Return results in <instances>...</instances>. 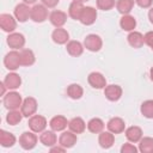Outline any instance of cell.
I'll use <instances>...</instances> for the list:
<instances>
[{"label": "cell", "mask_w": 153, "mask_h": 153, "mask_svg": "<svg viewBox=\"0 0 153 153\" xmlns=\"http://www.w3.org/2000/svg\"><path fill=\"white\" fill-rule=\"evenodd\" d=\"M2 103H4V106L7 110H18L22 106L23 99H22V96L18 92H16V91H8L4 96Z\"/></svg>", "instance_id": "cell-1"}, {"label": "cell", "mask_w": 153, "mask_h": 153, "mask_svg": "<svg viewBox=\"0 0 153 153\" xmlns=\"http://www.w3.org/2000/svg\"><path fill=\"white\" fill-rule=\"evenodd\" d=\"M4 65L8 71H17L20 66H22V61H20V53L17 50H11L8 51L5 57H4Z\"/></svg>", "instance_id": "cell-2"}, {"label": "cell", "mask_w": 153, "mask_h": 153, "mask_svg": "<svg viewBox=\"0 0 153 153\" xmlns=\"http://www.w3.org/2000/svg\"><path fill=\"white\" fill-rule=\"evenodd\" d=\"M48 7H45L43 4H36L31 8L30 19L35 23H43L48 19Z\"/></svg>", "instance_id": "cell-3"}, {"label": "cell", "mask_w": 153, "mask_h": 153, "mask_svg": "<svg viewBox=\"0 0 153 153\" xmlns=\"http://www.w3.org/2000/svg\"><path fill=\"white\" fill-rule=\"evenodd\" d=\"M47 118L42 115H32L31 117H29V122L27 126L30 128V130L35 131V133H42L47 128Z\"/></svg>", "instance_id": "cell-4"}, {"label": "cell", "mask_w": 153, "mask_h": 153, "mask_svg": "<svg viewBox=\"0 0 153 153\" xmlns=\"http://www.w3.org/2000/svg\"><path fill=\"white\" fill-rule=\"evenodd\" d=\"M37 136L35 134V131H24L20 136H19V145L23 149L30 151L33 149L37 145Z\"/></svg>", "instance_id": "cell-5"}, {"label": "cell", "mask_w": 153, "mask_h": 153, "mask_svg": "<svg viewBox=\"0 0 153 153\" xmlns=\"http://www.w3.org/2000/svg\"><path fill=\"white\" fill-rule=\"evenodd\" d=\"M84 47L87 50L92 51V53H97V51H99L102 49L103 41H102L100 36H98L96 33H90L84 39Z\"/></svg>", "instance_id": "cell-6"}, {"label": "cell", "mask_w": 153, "mask_h": 153, "mask_svg": "<svg viewBox=\"0 0 153 153\" xmlns=\"http://www.w3.org/2000/svg\"><path fill=\"white\" fill-rule=\"evenodd\" d=\"M37 108H38L37 100L33 97H26L25 99H23V103H22V106H20V111H22L24 117L29 118V117H31L32 115L36 114Z\"/></svg>", "instance_id": "cell-7"}, {"label": "cell", "mask_w": 153, "mask_h": 153, "mask_svg": "<svg viewBox=\"0 0 153 153\" xmlns=\"http://www.w3.org/2000/svg\"><path fill=\"white\" fill-rule=\"evenodd\" d=\"M30 14H31V8L25 2L18 4L14 7L13 16L16 17L17 22H19V23H25L26 20H29L30 19Z\"/></svg>", "instance_id": "cell-8"}, {"label": "cell", "mask_w": 153, "mask_h": 153, "mask_svg": "<svg viewBox=\"0 0 153 153\" xmlns=\"http://www.w3.org/2000/svg\"><path fill=\"white\" fill-rule=\"evenodd\" d=\"M97 19V10L91 7V6H84L82 8V12L80 14V18H79V22L82 24V25H92Z\"/></svg>", "instance_id": "cell-9"}, {"label": "cell", "mask_w": 153, "mask_h": 153, "mask_svg": "<svg viewBox=\"0 0 153 153\" xmlns=\"http://www.w3.org/2000/svg\"><path fill=\"white\" fill-rule=\"evenodd\" d=\"M0 26L2 29V31L5 32H14L16 27H17V19L14 16L8 14V13H2L0 16Z\"/></svg>", "instance_id": "cell-10"}, {"label": "cell", "mask_w": 153, "mask_h": 153, "mask_svg": "<svg viewBox=\"0 0 153 153\" xmlns=\"http://www.w3.org/2000/svg\"><path fill=\"white\" fill-rule=\"evenodd\" d=\"M6 42L11 49L18 50V49H23V47L25 45V37L20 32H11L7 36Z\"/></svg>", "instance_id": "cell-11"}, {"label": "cell", "mask_w": 153, "mask_h": 153, "mask_svg": "<svg viewBox=\"0 0 153 153\" xmlns=\"http://www.w3.org/2000/svg\"><path fill=\"white\" fill-rule=\"evenodd\" d=\"M87 81H88V84H90L91 87L97 88V90H102V88H104L106 86V79L99 72H92V73H90L88 76H87Z\"/></svg>", "instance_id": "cell-12"}, {"label": "cell", "mask_w": 153, "mask_h": 153, "mask_svg": "<svg viewBox=\"0 0 153 153\" xmlns=\"http://www.w3.org/2000/svg\"><path fill=\"white\" fill-rule=\"evenodd\" d=\"M104 96L110 102H117L122 97V87L120 85H106L104 87Z\"/></svg>", "instance_id": "cell-13"}, {"label": "cell", "mask_w": 153, "mask_h": 153, "mask_svg": "<svg viewBox=\"0 0 153 153\" xmlns=\"http://www.w3.org/2000/svg\"><path fill=\"white\" fill-rule=\"evenodd\" d=\"M76 134H74L73 131L68 130V131H62L60 137H59V145H61L62 147H65L66 149L68 148H72L75 143H76Z\"/></svg>", "instance_id": "cell-14"}, {"label": "cell", "mask_w": 153, "mask_h": 153, "mask_svg": "<svg viewBox=\"0 0 153 153\" xmlns=\"http://www.w3.org/2000/svg\"><path fill=\"white\" fill-rule=\"evenodd\" d=\"M108 130L112 134H121L126 130V123L121 117H112L106 123Z\"/></svg>", "instance_id": "cell-15"}, {"label": "cell", "mask_w": 153, "mask_h": 153, "mask_svg": "<svg viewBox=\"0 0 153 153\" xmlns=\"http://www.w3.org/2000/svg\"><path fill=\"white\" fill-rule=\"evenodd\" d=\"M4 84L6 85V87H7L8 91H10V90H11V91H14V90H17V88L20 87V85H22V78H20L19 74L12 72V73H8V74L5 76Z\"/></svg>", "instance_id": "cell-16"}, {"label": "cell", "mask_w": 153, "mask_h": 153, "mask_svg": "<svg viewBox=\"0 0 153 153\" xmlns=\"http://www.w3.org/2000/svg\"><path fill=\"white\" fill-rule=\"evenodd\" d=\"M49 20L55 27H62L67 22V13L63 11L55 10L49 14Z\"/></svg>", "instance_id": "cell-17"}, {"label": "cell", "mask_w": 153, "mask_h": 153, "mask_svg": "<svg viewBox=\"0 0 153 153\" xmlns=\"http://www.w3.org/2000/svg\"><path fill=\"white\" fill-rule=\"evenodd\" d=\"M51 39L56 44H67L69 41V33L63 27H56L51 33Z\"/></svg>", "instance_id": "cell-18"}, {"label": "cell", "mask_w": 153, "mask_h": 153, "mask_svg": "<svg viewBox=\"0 0 153 153\" xmlns=\"http://www.w3.org/2000/svg\"><path fill=\"white\" fill-rule=\"evenodd\" d=\"M68 122L67 118L62 115H57V116H54L50 121H49V126L51 128V130L54 131H63L67 126H68Z\"/></svg>", "instance_id": "cell-19"}, {"label": "cell", "mask_w": 153, "mask_h": 153, "mask_svg": "<svg viewBox=\"0 0 153 153\" xmlns=\"http://www.w3.org/2000/svg\"><path fill=\"white\" fill-rule=\"evenodd\" d=\"M124 134H126V137H127V140L129 142L136 143L142 137V129L140 127H137V126H131V127L126 128Z\"/></svg>", "instance_id": "cell-20"}, {"label": "cell", "mask_w": 153, "mask_h": 153, "mask_svg": "<svg viewBox=\"0 0 153 153\" xmlns=\"http://www.w3.org/2000/svg\"><path fill=\"white\" fill-rule=\"evenodd\" d=\"M56 131L54 130H44L39 135V141L43 146L45 147H53L56 145L57 142V137H56Z\"/></svg>", "instance_id": "cell-21"}, {"label": "cell", "mask_w": 153, "mask_h": 153, "mask_svg": "<svg viewBox=\"0 0 153 153\" xmlns=\"http://www.w3.org/2000/svg\"><path fill=\"white\" fill-rule=\"evenodd\" d=\"M87 124L85 123V121L81 117H74L68 122V128L71 131H73L74 134H82L86 129Z\"/></svg>", "instance_id": "cell-22"}, {"label": "cell", "mask_w": 153, "mask_h": 153, "mask_svg": "<svg viewBox=\"0 0 153 153\" xmlns=\"http://www.w3.org/2000/svg\"><path fill=\"white\" fill-rule=\"evenodd\" d=\"M115 142V136L111 131H100L99 133V136H98V143L102 148L104 149H108L110 147H112Z\"/></svg>", "instance_id": "cell-23"}, {"label": "cell", "mask_w": 153, "mask_h": 153, "mask_svg": "<svg viewBox=\"0 0 153 153\" xmlns=\"http://www.w3.org/2000/svg\"><path fill=\"white\" fill-rule=\"evenodd\" d=\"M127 39H128L129 45L135 48V49H139L145 44L143 35L141 32H139V31H130L128 37H127Z\"/></svg>", "instance_id": "cell-24"}, {"label": "cell", "mask_w": 153, "mask_h": 153, "mask_svg": "<svg viewBox=\"0 0 153 153\" xmlns=\"http://www.w3.org/2000/svg\"><path fill=\"white\" fill-rule=\"evenodd\" d=\"M84 45L79 42V41H68V43L66 44V50L67 53L73 56V57H78L80 55H82L84 53Z\"/></svg>", "instance_id": "cell-25"}, {"label": "cell", "mask_w": 153, "mask_h": 153, "mask_svg": "<svg viewBox=\"0 0 153 153\" xmlns=\"http://www.w3.org/2000/svg\"><path fill=\"white\" fill-rule=\"evenodd\" d=\"M82 8H84V2H81L80 0H73L68 7V16L74 20H79Z\"/></svg>", "instance_id": "cell-26"}, {"label": "cell", "mask_w": 153, "mask_h": 153, "mask_svg": "<svg viewBox=\"0 0 153 153\" xmlns=\"http://www.w3.org/2000/svg\"><path fill=\"white\" fill-rule=\"evenodd\" d=\"M120 26L123 31H134V29L136 27V19L130 14H124L120 19Z\"/></svg>", "instance_id": "cell-27"}, {"label": "cell", "mask_w": 153, "mask_h": 153, "mask_svg": "<svg viewBox=\"0 0 153 153\" xmlns=\"http://www.w3.org/2000/svg\"><path fill=\"white\" fill-rule=\"evenodd\" d=\"M17 139L16 136L10 133V131H6L4 129L0 130V145L5 148H8V147H12L14 143H16Z\"/></svg>", "instance_id": "cell-28"}, {"label": "cell", "mask_w": 153, "mask_h": 153, "mask_svg": "<svg viewBox=\"0 0 153 153\" xmlns=\"http://www.w3.org/2000/svg\"><path fill=\"white\" fill-rule=\"evenodd\" d=\"M135 0H117L116 1V10L122 14H129L134 7Z\"/></svg>", "instance_id": "cell-29"}, {"label": "cell", "mask_w": 153, "mask_h": 153, "mask_svg": "<svg viewBox=\"0 0 153 153\" xmlns=\"http://www.w3.org/2000/svg\"><path fill=\"white\" fill-rule=\"evenodd\" d=\"M20 61H22V66H32L36 61L35 54L31 49H20Z\"/></svg>", "instance_id": "cell-30"}, {"label": "cell", "mask_w": 153, "mask_h": 153, "mask_svg": "<svg viewBox=\"0 0 153 153\" xmlns=\"http://www.w3.org/2000/svg\"><path fill=\"white\" fill-rule=\"evenodd\" d=\"M105 124L103 122V120L98 118V117H93L87 122V129L88 131L93 133V134H99L100 131H103Z\"/></svg>", "instance_id": "cell-31"}, {"label": "cell", "mask_w": 153, "mask_h": 153, "mask_svg": "<svg viewBox=\"0 0 153 153\" xmlns=\"http://www.w3.org/2000/svg\"><path fill=\"white\" fill-rule=\"evenodd\" d=\"M67 96L71 98V99H80L84 94V88L79 85V84H71L69 86H67Z\"/></svg>", "instance_id": "cell-32"}, {"label": "cell", "mask_w": 153, "mask_h": 153, "mask_svg": "<svg viewBox=\"0 0 153 153\" xmlns=\"http://www.w3.org/2000/svg\"><path fill=\"white\" fill-rule=\"evenodd\" d=\"M139 151L141 153H153V137L142 136L139 141Z\"/></svg>", "instance_id": "cell-33"}, {"label": "cell", "mask_w": 153, "mask_h": 153, "mask_svg": "<svg viewBox=\"0 0 153 153\" xmlns=\"http://www.w3.org/2000/svg\"><path fill=\"white\" fill-rule=\"evenodd\" d=\"M23 114L19 110H8V114L6 115V122L10 126H17L22 118H23Z\"/></svg>", "instance_id": "cell-34"}, {"label": "cell", "mask_w": 153, "mask_h": 153, "mask_svg": "<svg viewBox=\"0 0 153 153\" xmlns=\"http://www.w3.org/2000/svg\"><path fill=\"white\" fill-rule=\"evenodd\" d=\"M140 111L143 117L152 120L153 118V99L145 100L140 106Z\"/></svg>", "instance_id": "cell-35"}, {"label": "cell", "mask_w": 153, "mask_h": 153, "mask_svg": "<svg viewBox=\"0 0 153 153\" xmlns=\"http://www.w3.org/2000/svg\"><path fill=\"white\" fill-rule=\"evenodd\" d=\"M116 5L115 0H97V7L103 11H110Z\"/></svg>", "instance_id": "cell-36"}, {"label": "cell", "mask_w": 153, "mask_h": 153, "mask_svg": "<svg viewBox=\"0 0 153 153\" xmlns=\"http://www.w3.org/2000/svg\"><path fill=\"white\" fill-rule=\"evenodd\" d=\"M139 152V148H136L133 143H124L122 147H121V153H137Z\"/></svg>", "instance_id": "cell-37"}, {"label": "cell", "mask_w": 153, "mask_h": 153, "mask_svg": "<svg viewBox=\"0 0 153 153\" xmlns=\"http://www.w3.org/2000/svg\"><path fill=\"white\" fill-rule=\"evenodd\" d=\"M143 38H145V44H147L152 51H153V31H148L143 35Z\"/></svg>", "instance_id": "cell-38"}, {"label": "cell", "mask_w": 153, "mask_h": 153, "mask_svg": "<svg viewBox=\"0 0 153 153\" xmlns=\"http://www.w3.org/2000/svg\"><path fill=\"white\" fill-rule=\"evenodd\" d=\"M135 4L141 8H149L153 4V0H135Z\"/></svg>", "instance_id": "cell-39"}, {"label": "cell", "mask_w": 153, "mask_h": 153, "mask_svg": "<svg viewBox=\"0 0 153 153\" xmlns=\"http://www.w3.org/2000/svg\"><path fill=\"white\" fill-rule=\"evenodd\" d=\"M42 1V4L45 6V7H48V8H54V7H56L57 5H59V2H60V0H41Z\"/></svg>", "instance_id": "cell-40"}, {"label": "cell", "mask_w": 153, "mask_h": 153, "mask_svg": "<svg viewBox=\"0 0 153 153\" xmlns=\"http://www.w3.org/2000/svg\"><path fill=\"white\" fill-rule=\"evenodd\" d=\"M66 151V148L65 147H62L61 145H59V146H53V147H50V152H65Z\"/></svg>", "instance_id": "cell-41"}, {"label": "cell", "mask_w": 153, "mask_h": 153, "mask_svg": "<svg viewBox=\"0 0 153 153\" xmlns=\"http://www.w3.org/2000/svg\"><path fill=\"white\" fill-rule=\"evenodd\" d=\"M0 86H1V96L4 97V96L6 94V90H7V87H6V85L4 84V81L0 84Z\"/></svg>", "instance_id": "cell-42"}, {"label": "cell", "mask_w": 153, "mask_h": 153, "mask_svg": "<svg viewBox=\"0 0 153 153\" xmlns=\"http://www.w3.org/2000/svg\"><path fill=\"white\" fill-rule=\"evenodd\" d=\"M148 19H149V22L153 24V7H151L149 11H148Z\"/></svg>", "instance_id": "cell-43"}, {"label": "cell", "mask_w": 153, "mask_h": 153, "mask_svg": "<svg viewBox=\"0 0 153 153\" xmlns=\"http://www.w3.org/2000/svg\"><path fill=\"white\" fill-rule=\"evenodd\" d=\"M36 1L37 0H23V2H25L27 5H33V4H36Z\"/></svg>", "instance_id": "cell-44"}, {"label": "cell", "mask_w": 153, "mask_h": 153, "mask_svg": "<svg viewBox=\"0 0 153 153\" xmlns=\"http://www.w3.org/2000/svg\"><path fill=\"white\" fill-rule=\"evenodd\" d=\"M149 76H151V80L153 81V67L149 69Z\"/></svg>", "instance_id": "cell-45"}, {"label": "cell", "mask_w": 153, "mask_h": 153, "mask_svg": "<svg viewBox=\"0 0 153 153\" xmlns=\"http://www.w3.org/2000/svg\"><path fill=\"white\" fill-rule=\"evenodd\" d=\"M81 2H86V1H88V0H80Z\"/></svg>", "instance_id": "cell-46"}]
</instances>
